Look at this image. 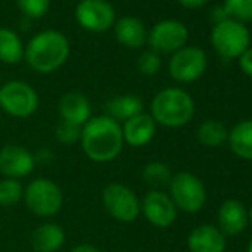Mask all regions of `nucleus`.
Returning a JSON list of instances; mask_svg holds the SVG:
<instances>
[{"label": "nucleus", "instance_id": "obj_1", "mask_svg": "<svg viewBox=\"0 0 252 252\" xmlns=\"http://www.w3.org/2000/svg\"><path fill=\"white\" fill-rule=\"evenodd\" d=\"M79 144L94 163L113 161L124 150L122 126L108 115L91 117L81 129Z\"/></svg>", "mask_w": 252, "mask_h": 252}, {"label": "nucleus", "instance_id": "obj_2", "mask_svg": "<svg viewBox=\"0 0 252 252\" xmlns=\"http://www.w3.org/2000/svg\"><path fill=\"white\" fill-rule=\"evenodd\" d=\"M69 38L57 30H45L36 33L24 47V60L33 70L40 74H52L69 60Z\"/></svg>", "mask_w": 252, "mask_h": 252}, {"label": "nucleus", "instance_id": "obj_3", "mask_svg": "<svg viewBox=\"0 0 252 252\" xmlns=\"http://www.w3.org/2000/svg\"><path fill=\"white\" fill-rule=\"evenodd\" d=\"M194 110L196 105L187 91L180 88H165L153 98L150 115L159 126L177 129L192 120Z\"/></svg>", "mask_w": 252, "mask_h": 252}, {"label": "nucleus", "instance_id": "obj_4", "mask_svg": "<svg viewBox=\"0 0 252 252\" xmlns=\"http://www.w3.org/2000/svg\"><path fill=\"white\" fill-rule=\"evenodd\" d=\"M23 201L33 215L40 218H52L63 206V192L57 182L50 179H34L24 189Z\"/></svg>", "mask_w": 252, "mask_h": 252}, {"label": "nucleus", "instance_id": "obj_5", "mask_svg": "<svg viewBox=\"0 0 252 252\" xmlns=\"http://www.w3.org/2000/svg\"><path fill=\"white\" fill-rule=\"evenodd\" d=\"M211 45L223 59H239L251 47V31L239 21L226 19L213 26Z\"/></svg>", "mask_w": 252, "mask_h": 252}, {"label": "nucleus", "instance_id": "obj_6", "mask_svg": "<svg viewBox=\"0 0 252 252\" xmlns=\"http://www.w3.org/2000/svg\"><path fill=\"white\" fill-rule=\"evenodd\" d=\"M40 106L36 90L24 81H7L0 86V110L16 119H28Z\"/></svg>", "mask_w": 252, "mask_h": 252}, {"label": "nucleus", "instance_id": "obj_7", "mask_svg": "<svg viewBox=\"0 0 252 252\" xmlns=\"http://www.w3.org/2000/svg\"><path fill=\"white\" fill-rule=\"evenodd\" d=\"M101 202L106 213L120 223H132L141 215V202L130 187L112 182L103 189Z\"/></svg>", "mask_w": 252, "mask_h": 252}, {"label": "nucleus", "instance_id": "obj_8", "mask_svg": "<svg viewBox=\"0 0 252 252\" xmlns=\"http://www.w3.org/2000/svg\"><path fill=\"white\" fill-rule=\"evenodd\" d=\"M170 199L182 211L197 213L206 202V189L196 175L179 172L170 179Z\"/></svg>", "mask_w": 252, "mask_h": 252}, {"label": "nucleus", "instance_id": "obj_9", "mask_svg": "<svg viewBox=\"0 0 252 252\" xmlns=\"http://www.w3.org/2000/svg\"><path fill=\"white\" fill-rule=\"evenodd\" d=\"M208 69V55L199 47H184L172 53L168 62V72L173 81L189 84L201 79Z\"/></svg>", "mask_w": 252, "mask_h": 252}, {"label": "nucleus", "instance_id": "obj_10", "mask_svg": "<svg viewBox=\"0 0 252 252\" xmlns=\"http://www.w3.org/2000/svg\"><path fill=\"white\" fill-rule=\"evenodd\" d=\"M189 40V30L182 21L163 19L148 33V43L158 55H172L184 48Z\"/></svg>", "mask_w": 252, "mask_h": 252}, {"label": "nucleus", "instance_id": "obj_11", "mask_svg": "<svg viewBox=\"0 0 252 252\" xmlns=\"http://www.w3.org/2000/svg\"><path fill=\"white\" fill-rule=\"evenodd\" d=\"M76 21L90 33H105L115 24V9L106 0H79L76 5Z\"/></svg>", "mask_w": 252, "mask_h": 252}, {"label": "nucleus", "instance_id": "obj_12", "mask_svg": "<svg viewBox=\"0 0 252 252\" xmlns=\"http://www.w3.org/2000/svg\"><path fill=\"white\" fill-rule=\"evenodd\" d=\"M34 166H36V158L24 146L7 144L0 150V173L5 179H24L33 173Z\"/></svg>", "mask_w": 252, "mask_h": 252}, {"label": "nucleus", "instance_id": "obj_13", "mask_svg": "<svg viewBox=\"0 0 252 252\" xmlns=\"http://www.w3.org/2000/svg\"><path fill=\"white\" fill-rule=\"evenodd\" d=\"M141 213L153 226L168 228L177 220V208L170 196L161 190H151L141 202Z\"/></svg>", "mask_w": 252, "mask_h": 252}, {"label": "nucleus", "instance_id": "obj_14", "mask_svg": "<svg viewBox=\"0 0 252 252\" xmlns=\"http://www.w3.org/2000/svg\"><path fill=\"white\" fill-rule=\"evenodd\" d=\"M59 113L62 122L83 127L91 119V103L79 91H69L60 98Z\"/></svg>", "mask_w": 252, "mask_h": 252}, {"label": "nucleus", "instance_id": "obj_15", "mask_svg": "<svg viewBox=\"0 0 252 252\" xmlns=\"http://www.w3.org/2000/svg\"><path fill=\"white\" fill-rule=\"evenodd\" d=\"M156 134V122L150 113H139L122 126L124 143L132 148H143L150 144Z\"/></svg>", "mask_w": 252, "mask_h": 252}, {"label": "nucleus", "instance_id": "obj_16", "mask_svg": "<svg viewBox=\"0 0 252 252\" xmlns=\"http://www.w3.org/2000/svg\"><path fill=\"white\" fill-rule=\"evenodd\" d=\"M218 223H220V232L223 235H239L246 230L249 218H247V209L246 206L237 199H228L221 204L218 211Z\"/></svg>", "mask_w": 252, "mask_h": 252}, {"label": "nucleus", "instance_id": "obj_17", "mask_svg": "<svg viewBox=\"0 0 252 252\" xmlns=\"http://www.w3.org/2000/svg\"><path fill=\"white\" fill-rule=\"evenodd\" d=\"M113 33L120 45L127 48H141L148 41V31L139 17L126 16L113 24Z\"/></svg>", "mask_w": 252, "mask_h": 252}, {"label": "nucleus", "instance_id": "obj_18", "mask_svg": "<svg viewBox=\"0 0 252 252\" xmlns=\"http://www.w3.org/2000/svg\"><path fill=\"white\" fill-rule=\"evenodd\" d=\"M30 242L36 252H57L65 244V232L57 223H41L33 230Z\"/></svg>", "mask_w": 252, "mask_h": 252}, {"label": "nucleus", "instance_id": "obj_19", "mask_svg": "<svg viewBox=\"0 0 252 252\" xmlns=\"http://www.w3.org/2000/svg\"><path fill=\"white\" fill-rule=\"evenodd\" d=\"M225 244V235L213 225L197 226L187 239L190 252H223Z\"/></svg>", "mask_w": 252, "mask_h": 252}, {"label": "nucleus", "instance_id": "obj_20", "mask_svg": "<svg viewBox=\"0 0 252 252\" xmlns=\"http://www.w3.org/2000/svg\"><path fill=\"white\" fill-rule=\"evenodd\" d=\"M143 100L136 94H120L106 101V115L117 122H127L132 117L143 113Z\"/></svg>", "mask_w": 252, "mask_h": 252}, {"label": "nucleus", "instance_id": "obj_21", "mask_svg": "<svg viewBox=\"0 0 252 252\" xmlns=\"http://www.w3.org/2000/svg\"><path fill=\"white\" fill-rule=\"evenodd\" d=\"M24 60V43L21 36L10 28H0V62L19 63Z\"/></svg>", "mask_w": 252, "mask_h": 252}, {"label": "nucleus", "instance_id": "obj_22", "mask_svg": "<svg viewBox=\"0 0 252 252\" xmlns=\"http://www.w3.org/2000/svg\"><path fill=\"white\" fill-rule=\"evenodd\" d=\"M228 143L239 158L252 161V120H242L228 132Z\"/></svg>", "mask_w": 252, "mask_h": 252}, {"label": "nucleus", "instance_id": "obj_23", "mask_svg": "<svg viewBox=\"0 0 252 252\" xmlns=\"http://www.w3.org/2000/svg\"><path fill=\"white\" fill-rule=\"evenodd\" d=\"M197 139L208 148H220L228 141V130L218 120H206L197 129Z\"/></svg>", "mask_w": 252, "mask_h": 252}, {"label": "nucleus", "instance_id": "obj_24", "mask_svg": "<svg viewBox=\"0 0 252 252\" xmlns=\"http://www.w3.org/2000/svg\"><path fill=\"white\" fill-rule=\"evenodd\" d=\"M24 189L19 180L2 179L0 180V206H16L23 201Z\"/></svg>", "mask_w": 252, "mask_h": 252}, {"label": "nucleus", "instance_id": "obj_25", "mask_svg": "<svg viewBox=\"0 0 252 252\" xmlns=\"http://www.w3.org/2000/svg\"><path fill=\"white\" fill-rule=\"evenodd\" d=\"M228 19L246 24L252 23V0H225L223 2Z\"/></svg>", "mask_w": 252, "mask_h": 252}, {"label": "nucleus", "instance_id": "obj_26", "mask_svg": "<svg viewBox=\"0 0 252 252\" xmlns=\"http://www.w3.org/2000/svg\"><path fill=\"white\" fill-rule=\"evenodd\" d=\"M143 179H144V182L150 184V186L159 187V186H165V184H170L172 173H170V168L165 165V163L153 161L144 166Z\"/></svg>", "mask_w": 252, "mask_h": 252}, {"label": "nucleus", "instance_id": "obj_27", "mask_svg": "<svg viewBox=\"0 0 252 252\" xmlns=\"http://www.w3.org/2000/svg\"><path fill=\"white\" fill-rule=\"evenodd\" d=\"M17 7L28 19H40L50 10L52 0H16Z\"/></svg>", "mask_w": 252, "mask_h": 252}, {"label": "nucleus", "instance_id": "obj_28", "mask_svg": "<svg viewBox=\"0 0 252 252\" xmlns=\"http://www.w3.org/2000/svg\"><path fill=\"white\" fill-rule=\"evenodd\" d=\"M137 69L143 76H155L161 69V57L156 52H143L137 59Z\"/></svg>", "mask_w": 252, "mask_h": 252}, {"label": "nucleus", "instance_id": "obj_29", "mask_svg": "<svg viewBox=\"0 0 252 252\" xmlns=\"http://www.w3.org/2000/svg\"><path fill=\"white\" fill-rule=\"evenodd\" d=\"M81 129L83 127H77V126H72V124H67V122H60L57 126V130H55V136L57 139L60 141L62 144H77L81 139Z\"/></svg>", "mask_w": 252, "mask_h": 252}, {"label": "nucleus", "instance_id": "obj_30", "mask_svg": "<svg viewBox=\"0 0 252 252\" xmlns=\"http://www.w3.org/2000/svg\"><path fill=\"white\" fill-rule=\"evenodd\" d=\"M239 67L246 76L252 77V47H249L239 57Z\"/></svg>", "mask_w": 252, "mask_h": 252}, {"label": "nucleus", "instance_id": "obj_31", "mask_svg": "<svg viewBox=\"0 0 252 252\" xmlns=\"http://www.w3.org/2000/svg\"><path fill=\"white\" fill-rule=\"evenodd\" d=\"M209 19H211L213 26H215V24H220V23H223V21L228 19V16H226L223 5H216V7H213L211 12H209Z\"/></svg>", "mask_w": 252, "mask_h": 252}, {"label": "nucleus", "instance_id": "obj_32", "mask_svg": "<svg viewBox=\"0 0 252 252\" xmlns=\"http://www.w3.org/2000/svg\"><path fill=\"white\" fill-rule=\"evenodd\" d=\"M209 0H179L180 5L187 7V9H199V7L206 5Z\"/></svg>", "mask_w": 252, "mask_h": 252}, {"label": "nucleus", "instance_id": "obj_33", "mask_svg": "<svg viewBox=\"0 0 252 252\" xmlns=\"http://www.w3.org/2000/svg\"><path fill=\"white\" fill-rule=\"evenodd\" d=\"M70 252H100L98 247H94L93 244H79V246L72 247Z\"/></svg>", "mask_w": 252, "mask_h": 252}, {"label": "nucleus", "instance_id": "obj_34", "mask_svg": "<svg viewBox=\"0 0 252 252\" xmlns=\"http://www.w3.org/2000/svg\"><path fill=\"white\" fill-rule=\"evenodd\" d=\"M247 218H249V223L252 225V208L249 209V211H247Z\"/></svg>", "mask_w": 252, "mask_h": 252}, {"label": "nucleus", "instance_id": "obj_35", "mask_svg": "<svg viewBox=\"0 0 252 252\" xmlns=\"http://www.w3.org/2000/svg\"><path fill=\"white\" fill-rule=\"evenodd\" d=\"M249 252H252V240H251V244H249Z\"/></svg>", "mask_w": 252, "mask_h": 252}]
</instances>
